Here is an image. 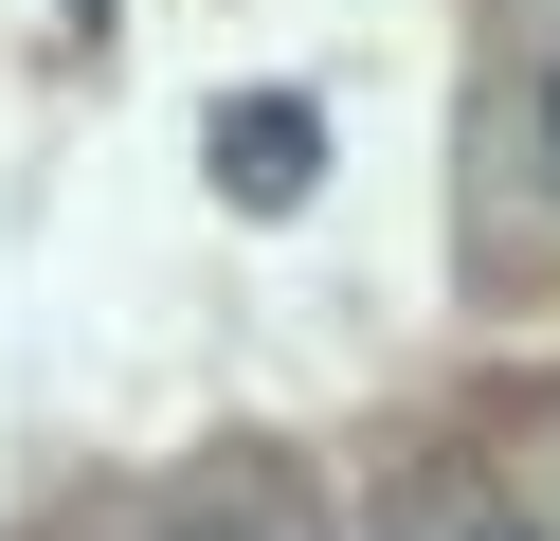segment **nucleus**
<instances>
[{"label": "nucleus", "mask_w": 560, "mask_h": 541, "mask_svg": "<svg viewBox=\"0 0 560 541\" xmlns=\"http://www.w3.org/2000/svg\"><path fill=\"white\" fill-rule=\"evenodd\" d=\"M218 163H235V199H307V163H326V127H307V108L271 91V108H235V127H218Z\"/></svg>", "instance_id": "1"}, {"label": "nucleus", "mask_w": 560, "mask_h": 541, "mask_svg": "<svg viewBox=\"0 0 560 541\" xmlns=\"http://www.w3.org/2000/svg\"><path fill=\"white\" fill-rule=\"evenodd\" d=\"M542 163H560V72H542Z\"/></svg>", "instance_id": "2"}, {"label": "nucleus", "mask_w": 560, "mask_h": 541, "mask_svg": "<svg viewBox=\"0 0 560 541\" xmlns=\"http://www.w3.org/2000/svg\"><path fill=\"white\" fill-rule=\"evenodd\" d=\"M470 541H524V524H470Z\"/></svg>", "instance_id": "3"}]
</instances>
